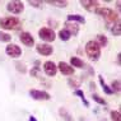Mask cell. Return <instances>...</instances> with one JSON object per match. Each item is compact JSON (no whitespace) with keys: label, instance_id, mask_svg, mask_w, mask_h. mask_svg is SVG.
<instances>
[{"label":"cell","instance_id":"6da1fadb","mask_svg":"<svg viewBox=\"0 0 121 121\" xmlns=\"http://www.w3.org/2000/svg\"><path fill=\"white\" fill-rule=\"evenodd\" d=\"M86 52L91 60L97 61L101 56V47L96 41H88L86 45Z\"/></svg>","mask_w":121,"mask_h":121},{"label":"cell","instance_id":"7a4b0ae2","mask_svg":"<svg viewBox=\"0 0 121 121\" xmlns=\"http://www.w3.org/2000/svg\"><path fill=\"white\" fill-rule=\"evenodd\" d=\"M0 27L3 29H19L21 21L15 17H5L0 19Z\"/></svg>","mask_w":121,"mask_h":121},{"label":"cell","instance_id":"3957f363","mask_svg":"<svg viewBox=\"0 0 121 121\" xmlns=\"http://www.w3.org/2000/svg\"><path fill=\"white\" fill-rule=\"evenodd\" d=\"M96 13H97V14H99V15H102V17L106 19V21H108V22H113V23H116V22L119 21V15H117L111 8H101V6H99V8L96 10Z\"/></svg>","mask_w":121,"mask_h":121},{"label":"cell","instance_id":"277c9868","mask_svg":"<svg viewBox=\"0 0 121 121\" xmlns=\"http://www.w3.org/2000/svg\"><path fill=\"white\" fill-rule=\"evenodd\" d=\"M38 36H40V38L45 42H52V41H55V38H56L55 31L51 29V28H48V27L41 28L40 31H38Z\"/></svg>","mask_w":121,"mask_h":121},{"label":"cell","instance_id":"5b68a950","mask_svg":"<svg viewBox=\"0 0 121 121\" xmlns=\"http://www.w3.org/2000/svg\"><path fill=\"white\" fill-rule=\"evenodd\" d=\"M6 9H8V12L13 13V14H21L24 9V5L19 0H13V1H9L6 4Z\"/></svg>","mask_w":121,"mask_h":121},{"label":"cell","instance_id":"8992f818","mask_svg":"<svg viewBox=\"0 0 121 121\" xmlns=\"http://www.w3.org/2000/svg\"><path fill=\"white\" fill-rule=\"evenodd\" d=\"M5 52H6L8 56H10L13 59H17L22 55V48L15 43H9L5 48Z\"/></svg>","mask_w":121,"mask_h":121},{"label":"cell","instance_id":"52a82bcc","mask_svg":"<svg viewBox=\"0 0 121 121\" xmlns=\"http://www.w3.org/2000/svg\"><path fill=\"white\" fill-rule=\"evenodd\" d=\"M29 96L36 101H48L51 96L45 91H38V89H31L29 91Z\"/></svg>","mask_w":121,"mask_h":121},{"label":"cell","instance_id":"ba28073f","mask_svg":"<svg viewBox=\"0 0 121 121\" xmlns=\"http://www.w3.org/2000/svg\"><path fill=\"white\" fill-rule=\"evenodd\" d=\"M36 50L42 56H50V55H52V52H54V47L48 43H38L36 46Z\"/></svg>","mask_w":121,"mask_h":121},{"label":"cell","instance_id":"9c48e42d","mask_svg":"<svg viewBox=\"0 0 121 121\" xmlns=\"http://www.w3.org/2000/svg\"><path fill=\"white\" fill-rule=\"evenodd\" d=\"M80 5L83 6L86 10L88 12H96L98 8H99V3L98 1H94V0H83V1H80Z\"/></svg>","mask_w":121,"mask_h":121},{"label":"cell","instance_id":"30bf717a","mask_svg":"<svg viewBox=\"0 0 121 121\" xmlns=\"http://www.w3.org/2000/svg\"><path fill=\"white\" fill-rule=\"evenodd\" d=\"M43 71L46 73V75H48V77H55L57 73L56 64L52 63V61H46V63L43 64Z\"/></svg>","mask_w":121,"mask_h":121},{"label":"cell","instance_id":"8fae6325","mask_svg":"<svg viewBox=\"0 0 121 121\" xmlns=\"http://www.w3.org/2000/svg\"><path fill=\"white\" fill-rule=\"evenodd\" d=\"M19 40H21L22 43L26 45V46H28V47H32V46L35 45V38H33V36H32L31 33H28V32H22Z\"/></svg>","mask_w":121,"mask_h":121},{"label":"cell","instance_id":"7c38bea8","mask_svg":"<svg viewBox=\"0 0 121 121\" xmlns=\"http://www.w3.org/2000/svg\"><path fill=\"white\" fill-rule=\"evenodd\" d=\"M57 70H60V73L64 74V75H71V74H74V71H75V69L71 65L64 63V61H60V63H59Z\"/></svg>","mask_w":121,"mask_h":121},{"label":"cell","instance_id":"4fadbf2b","mask_svg":"<svg viewBox=\"0 0 121 121\" xmlns=\"http://www.w3.org/2000/svg\"><path fill=\"white\" fill-rule=\"evenodd\" d=\"M64 29H66L70 35H74V36H77L78 32H79V27H78V24L71 23V22H66V23H65V28Z\"/></svg>","mask_w":121,"mask_h":121},{"label":"cell","instance_id":"5bb4252c","mask_svg":"<svg viewBox=\"0 0 121 121\" xmlns=\"http://www.w3.org/2000/svg\"><path fill=\"white\" fill-rule=\"evenodd\" d=\"M68 22H78V23H82L84 24L86 23V19H84V17H82V15L79 14H69L68 15Z\"/></svg>","mask_w":121,"mask_h":121},{"label":"cell","instance_id":"9a60e30c","mask_svg":"<svg viewBox=\"0 0 121 121\" xmlns=\"http://www.w3.org/2000/svg\"><path fill=\"white\" fill-rule=\"evenodd\" d=\"M70 64H71V66H73V68H83L84 66L83 60L79 59V57H77V56H73L70 59Z\"/></svg>","mask_w":121,"mask_h":121},{"label":"cell","instance_id":"2e32d148","mask_svg":"<svg viewBox=\"0 0 121 121\" xmlns=\"http://www.w3.org/2000/svg\"><path fill=\"white\" fill-rule=\"evenodd\" d=\"M59 113H60V116L63 117L65 121H74V120H73V117H71V115L66 111V108H64V107L59 108Z\"/></svg>","mask_w":121,"mask_h":121},{"label":"cell","instance_id":"e0dca14e","mask_svg":"<svg viewBox=\"0 0 121 121\" xmlns=\"http://www.w3.org/2000/svg\"><path fill=\"white\" fill-rule=\"evenodd\" d=\"M98 79H99V83H101V86H102L103 88V91H104V93H107V94H113L112 92V89L107 86L106 83H104V80H103V78H102V75H98Z\"/></svg>","mask_w":121,"mask_h":121},{"label":"cell","instance_id":"ac0fdd59","mask_svg":"<svg viewBox=\"0 0 121 121\" xmlns=\"http://www.w3.org/2000/svg\"><path fill=\"white\" fill-rule=\"evenodd\" d=\"M97 43L101 46H107V43H108V40H107V37L104 35H97Z\"/></svg>","mask_w":121,"mask_h":121},{"label":"cell","instance_id":"d6986e66","mask_svg":"<svg viewBox=\"0 0 121 121\" xmlns=\"http://www.w3.org/2000/svg\"><path fill=\"white\" fill-rule=\"evenodd\" d=\"M50 5H54V6H57V8H65L68 6V1L66 0H63V1H59V0H54V1H47Z\"/></svg>","mask_w":121,"mask_h":121},{"label":"cell","instance_id":"ffe728a7","mask_svg":"<svg viewBox=\"0 0 121 121\" xmlns=\"http://www.w3.org/2000/svg\"><path fill=\"white\" fill-rule=\"evenodd\" d=\"M111 33L113 36H120L121 35V29H120V22L117 21L115 24L112 26V28H111Z\"/></svg>","mask_w":121,"mask_h":121},{"label":"cell","instance_id":"44dd1931","mask_svg":"<svg viewBox=\"0 0 121 121\" xmlns=\"http://www.w3.org/2000/svg\"><path fill=\"white\" fill-rule=\"evenodd\" d=\"M74 96L80 97L82 101H83V103H84V106H86V107H89V102H88V101L86 99V97H84V93L82 92L80 89H77V91H75V92H74Z\"/></svg>","mask_w":121,"mask_h":121},{"label":"cell","instance_id":"7402d4cb","mask_svg":"<svg viewBox=\"0 0 121 121\" xmlns=\"http://www.w3.org/2000/svg\"><path fill=\"white\" fill-rule=\"evenodd\" d=\"M70 36L71 35L66 31V29H61V31L59 32V37H60V40H63V41H69Z\"/></svg>","mask_w":121,"mask_h":121},{"label":"cell","instance_id":"603a6c76","mask_svg":"<svg viewBox=\"0 0 121 121\" xmlns=\"http://www.w3.org/2000/svg\"><path fill=\"white\" fill-rule=\"evenodd\" d=\"M12 36L9 33H5V32L0 31V42H10Z\"/></svg>","mask_w":121,"mask_h":121},{"label":"cell","instance_id":"cb8c5ba5","mask_svg":"<svg viewBox=\"0 0 121 121\" xmlns=\"http://www.w3.org/2000/svg\"><path fill=\"white\" fill-rule=\"evenodd\" d=\"M111 89H112V92H113V93H115V92L119 93V92H120L121 86H120V80H119V79H116V80H113V82H112V87H111Z\"/></svg>","mask_w":121,"mask_h":121},{"label":"cell","instance_id":"d4e9b609","mask_svg":"<svg viewBox=\"0 0 121 121\" xmlns=\"http://www.w3.org/2000/svg\"><path fill=\"white\" fill-rule=\"evenodd\" d=\"M110 116H111V120L112 121H121V115L119 111H111Z\"/></svg>","mask_w":121,"mask_h":121},{"label":"cell","instance_id":"484cf974","mask_svg":"<svg viewBox=\"0 0 121 121\" xmlns=\"http://www.w3.org/2000/svg\"><path fill=\"white\" fill-rule=\"evenodd\" d=\"M68 83H69V86L71 88H74V89H78L80 86V82H78V80H74L73 78H70V79H68Z\"/></svg>","mask_w":121,"mask_h":121},{"label":"cell","instance_id":"4316f807","mask_svg":"<svg viewBox=\"0 0 121 121\" xmlns=\"http://www.w3.org/2000/svg\"><path fill=\"white\" fill-rule=\"evenodd\" d=\"M92 98H93L94 101H96L97 103H99V104H104V106H106V103H107L106 101H104L102 97H99L98 94H93V96H92Z\"/></svg>","mask_w":121,"mask_h":121},{"label":"cell","instance_id":"83f0119b","mask_svg":"<svg viewBox=\"0 0 121 121\" xmlns=\"http://www.w3.org/2000/svg\"><path fill=\"white\" fill-rule=\"evenodd\" d=\"M15 66H17V70L19 71V73H27V69H26V65L22 64V63H17L15 64Z\"/></svg>","mask_w":121,"mask_h":121},{"label":"cell","instance_id":"f1b7e54d","mask_svg":"<svg viewBox=\"0 0 121 121\" xmlns=\"http://www.w3.org/2000/svg\"><path fill=\"white\" fill-rule=\"evenodd\" d=\"M29 5L35 6V8H38V9H41L42 6H43V3H42V1H29Z\"/></svg>","mask_w":121,"mask_h":121},{"label":"cell","instance_id":"f546056e","mask_svg":"<svg viewBox=\"0 0 121 121\" xmlns=\"http://www.w3.org/2000/svg\"><path fill=\"white\" fill-rule=\"evenodd\" d=\"M29 121H37V119H36L35 116H31V117H29Z\"/></svg>","mask_w":121,"mask_h":121},{"label":"cell","instance_id":"4dcf8cb0","mask_svg":"<svg viewBox=\"0 0 121 121\" xmlns=\"http://www.w3.org/2000/svg\"><path fill=\"white\" fill-rule=\"evenodd\" d=\"M117 64H120V54L117 55Z\"/></svg>","mask_w":121,"mask_h":121}]
</instances>
